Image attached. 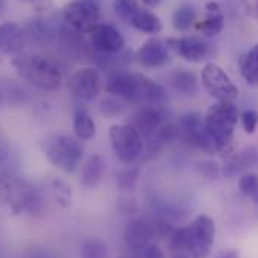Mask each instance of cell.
<instances>
[{
    "label": "cell",
    "instance_id": "9",
    "mask_svg": "<svg viewBox=\"0 0 258 258\" xmlns=\"http://www.w3.org/2000/svg\"><path fill=\"white\" fill-rule=\"evenodd\" d=\"M110 143L116 158L128 165L140 158L144 147L141 134L131 125H113L110 128Z\"/></svg>",
    "mask_w": 258,
    "mask_h": 258
},
{
    "label": "cell",
    "instance_id": "34",
    "mask_svg": "<svg viewBox=\"0 0 258 258\" xmlns=\"http://www.w3.org/2000/svg\"><path fill=\"white\" fill-rule=\"evenodd\" d=\"M242 117V126L246 134H254L258 126V111L257 110H246L243 111Z\"/></svg>",
    "mask_w": 258,
    "mask_h": 258
},
{
    "label": "cell",
    "instance_id": "10",
    "mask_svg": "<svg viewBox=\"0 0 258 258\" xmlns=\"http://www.w3.org/2000/svg\"><path fill=\"white\" fill-rule=\"evenodd\" d=\"M104 89L101 74L95 68H81L75 71L68 80V90L80 101H95Z\"/></svg>",
    "mask_w": 258,
    "mask_h": 258
},
{
    "label": "cell",
    "instance_id": "1",
    "mask_svg": "<svg viewBox=\"0 0 258 258\" xmlns=\"http://www.w3.org/2000/svg\"><path fill=\"white\" fill-rule=\"evenodd\" d=\"M105 92L132 105H162L168 99L167 90L159 83L141 74H114L108 78Z\"/></svg>",
    "mask_w": 258,
    "mask_h": 258
},
{
    "label": "cell",
    "instance_id": "3",
    "mask_svg": "<svg viewBox=\"0 0 258 258\" xmlns=\"http://www.w3.org/2000/svg\"><path fill=\"white\" fill-rule=\"evenodd\" d=\"M237 119L239 111L234 102H216L207 110L203 122L215 150L227 152L230 149Z\"/></svg>",
    "mask_w": 258,
    "mask_h": 258
},
{
    "label": "cell",
    "instance_id": "13",
    "mask_svg": "<svg viewBox=\"0 0 258 258\" xmlns=\"http://www.w3.org/2000/svg\"><path fill=\"white\" fill-rule=\"evenodd\" d=\"M90 45L102 54H117L125 47V38L111 24L99 23L90 33Z\"/></svg>",
    "mask_w": 258,
    "mask_h": 258
},
{
    "label": "cell",
    "instance_id": "38",
    "mask_svg": "<svg viewBox=\"0 0 258 258\" xmlns=\"http://www.w3.org/2000/svg\"><path fill=\"white\" fill-rule=\"evenodd\" d=\"M6 9H8V3H6V0H0V17L6 12Z\"/></svg>",
    "mask_w": 258,
    "mask_h": 258
},
{
    "label": "cell",
    "instance_id": "18",
    "mask_svg": "<svg viewBox=\"0 0 258 258\" xmlns=\"http://www.w3.org/2000/svg\"><path fill=\"white\" fill-rule=\"evenodd\" d=\"M23 30L26 36V44L32 47H47L56 38L54 29L42 17H35L29 20L23 27Z\"/></svg>",
    "mask_w": 258,
    "mask_h": 258
},
{
    "label": "cell",
    "instance_id": "5",
    "mask_svg": "<svg viewBox=\"0 0 258 258\" xmlns=\"http://www.w3.org/2000/svg\"><path fill=\"white\" fill-rule=\"evenodd\" d=\"M42 152L47 159L64 173H74L83 158V146L78 138L69 135H51L44 140Z\"/></svg>",
    "mask_w": 258,
    "mask_h": 258
},
{
    "label": "cell",
    "instance_id": "36",
    "mask_svg": "<svg viewBox=\"0 0 258 258\" xmlns=\"http://www.w3.org/2000/svg\"><path fill=\"white\" fill-rule=\"evenodd\" d=\"M219 258H240V255H239V252L236 249H228V251L222 252Z\"/></svg>",
    "mask_w": 258,
    "mask_h": 258
},
{
    "label": "cell",
    "instance_id": "39",
    "mask_svg": "<svg viewBox=\"0 0 258 258\" xmlns=\"http://www.w3.org/2000/svg\"><path fill=\"white\" fill-rule=\"evenodd\" d=\"M20 2H27V3H35V5H39V3H42V2H45V0H20Z\"/></svg>",
    "mask_w": 258,
    "mask_h": 258
},
{
    "label": "cell",
    "instance_id": "2",
    "mask_svg": "<svg viewBox=\"0 0 258 258\" xmlns=\"http://www.w3.org/2000/svg\"><path fill=\"white\" fill-rule=\"evenodd\" d=\"M12 64L23 80L44 92H56L60 89L63 75L59 66L51 59L38 54H18L12 57Z\"/></svg>",
    "mask_w": 258,
    "mask_h": 258
},
{
    "label": "cell",
    "instance_id": "28",
    "mask_svg": "<svg viewBox=\"0 0 258 258\" xmlns=\"http://www.w3.org/2000/svg\"><path fill=\"white\" fill-rule=\"evenodd\" d=\"M239 189L243 195L251 198L258 204V174L255 173H245L239 179Z\"/></svg>",
    "mask_w": 258,
    "mask_h": 258
},
{
    "label": "cell",
    "instance_id": "26",
    "mask_svg": "<svg viewBox=\"0 0 258 258\" xmlns=\"http://www.w3.org/2000/svg\"><path fill=\"white\" fill-rule=\"evenodd\" d=\"M81 258H108V245L101 239H87L81 245Z\"/></svg>",
    "mask_w": 258,
    "mask_h": 258
},
{
    "label": "cell",
    "instance_id": "19",
    "mask_svg": "<svg viewBox=\"0 0 258 258\" xmlns=\"http://www.w3.org/2000/svg\"><path fill=\"white\" fill-rule=\"evenodd\" d=\"M225 17L222 8L218 2H207L206 3V15L201 23L197 24V30L201 32L206 38H213L224 30Z\"/></svg>",
    "mask_w": 258,
    "mask_h": 258
},
{
    "label": "cell",
    "instance_id": "4",
    "mask_svg": "<svg viewBox=\"0 0 258 258\" xmlns=\"http://www.w3.org/2000/svg\"><path fill=\"white\" fill-rule=\"evenodd\" d=\"M0 201L15 215L21 212L33 215L42 210V198L38 189L11 173L0 174Z\"/></svg>",
    "mask_w": 258,
    "mask_h": 258
},
{
    "label": "cell",
    "instance_id": "7",
    "mask_svg": "<svg viewBox=\"0 0 258 258\" xmlns=\"http://www.w3.org/2000/svg\"><path fill=\"white\" fill-rule=\"evenodd\" d=\"M63 21L81 35L92 33L99 24L101 9L98 0H74L62 9Z\"/></svg>",
    "mask_w": 258,
    "mask_h": 258
},
{
    "label": "cell",
    "instance_id": "12",
    "mask_svg": "<svg viewBox=\"0 0 258 258\" xmlns=\"http://www.w3.org/2000/svg\"><path fill=\"white\" fill-rule=\"evenodd\" d=\"M167 45L170 50L177 53L182 59L191 63H201L206 62L213 50L212 45L198 36H186V38H170L167 41Z\"/></svg>",
    "mask_w": 258,
    "mask_h": 258
},
{
    "label": "cell",
    "instance_id": "31",
    "mask_svg": "<svg viewBox=\"0 0 258 258\" xmlns=\"http://www.w3.org/2000/svg\"><path fill=\"white\" fill-rule=\"evenodd\" d=\"M51 189H53V194H54L57 203H59L62 207H68V206L71 204L72 191H71V186H68L63 180L54 179V180L51 182Z\"/></svg>",
    "mask_w": 258,
    "mask_h": 258
},
{
    "label": "cell",
    "instance_id": "17",
    "mask_svg": "<svg viewBox=\"0 0 258 258\" xmlns=\"http://www.w3.org/2000/svg\"><path fill=\"white\" fill-rule=\"evenodd\" d=\"M26 36L21 26L14 21H5L0 24V53L6 56H18L26 47Z\"/></svg>",
    "mask_w": 258,
    "mask_h": 258
},
{
    "label": "cell",
    "instance_id": "21",
    "mask_svg": "<svg viewBox=\"0 0 258 258\" xmlns=\"http://www.w3.org/2000/svg\"><path fill=\"white\" fill-rule=\"evenodd\" d=\"M129 24L135 30L141 32V33H147V35H158L164 27L161 18L155 12L144 9V8H140L135 12V15L131 18Z\"/></svg>",
    "mask_w": 258,
    "mask_h": 258
},
{
    "label": "cell",
    "instance_id": "15",
    "mask_svg": "<svg viewBox=\"0 0 258 258\" xmlns=\"http://www.w3.org/2000/svg\"><path fill=\"white\" fill-rule=\"evenodd\" d=\"M137 60L146 69L164 68L171 60L170 48L167 42L158 38H152L140 47V50L137 51Z\"/></svg>",
    "mask_w": 258,
    "mask_h": 258
},
{
    "label": "cell",
    "instance_id": "16",
    "mask_svg": "<svg viewBox=\"0 0 258 258\" xmlns=\"http://www.w3.org/2000/svg\"><path fill=\"white\" fill-rule=\"evenodd\" d=\"M165 123V111L161 105H143L132 114L131 126L137 129L141 135L150 137L161 125Z\"/></svg>",
    "mask_w": 258,
    "mask_h": 258
},
{
    "label": "cell",
    "instance_id": "30",
    "mask_svg": "<svg viewBox=\"0 0 258 258\" xmlns=\"http://www.w3.org/2000/svg\"><path fill=\"white\" fill-rule=\"evenodd\" d=\"M167 239H168V246L173 252H177V254L186 252V230H185V227L174 228Z\"/></svg>",
    "mask_w": 258,
    "mask_h": 258
},
{
    "label": "cell",
    "instance_id": "25",
    "mask_svg": "<svg viewBox=\"0 0 258 258\" xmlns=\"http://www.w3.org/2000/svg\"><path fill=\"white\" fill-rule=\"evenodd\" d=\"M171 21H173L174 30L180 32V33H186L192 29V26L197 21V11L192 5L182 3L180 6H177L174 9Z\"/></svg>",
    "mask_w": 258,
    "mask_h": 258
},
{
    "label": "cell",
    "instance_id": "45",
    "mask_svg": "<svg viewBox=\"0 0 258 258\" xmlns=\"http://www.w3.org/2000/svg\"><path fill=\"white\" fill-rule=\"evenodd\" d=\"M0 54H2V53H0Z\"/></svg>",
    "mask_w": 258,
    "mask_h": 258
},
{
    "label": "cell",
    "instance_id": "40",
    "mask_svg": "<svg viewBox=\"0 0 258 258\" xmlns=\"http://www.w3.org/2000/svg\"><path fill=\"white\" fill-rule=\"evenodd\" d=\"M173 258H191V257H186V255H182V254H177L176 257H173Z\"/></svg>",
    "mask_w": 258,
    "mask_h": 258
},
{
    "label": "cell",
    "instance_id": "23",
    "mask_svg": "<svg viewBox=\"0 0 258 258\" xmlns=\"http://www.w3.org/2000/svg\"><path fill=\"white\" fill-rule=\"evenodd\" d=\"M170 83L173 89L182 95H195L198 92V78L192 71L188 69H177L171 74Z\"/></svg>",
    "mask_w": 258,
    "mask_h": 258
},
{
    "label": "cell",
    "instance_id": "27",
    "mask_svg": "<svg viewBox=\"0 0 258 258\" xmlns=\"http://www.w3.org/2000/svg\"><path fill=\"white\" fill-rule=\"evenodd\" d=\"M140 0H114L113 2V11L117 15L119 20L128 23L135 15V12L140 9Z\"/></svg>",
    "mask_w": 258,
    "mask_h": 258
},
{
    "label": "cell",
    "instance_id": "14",
    "mask_svg": "<svg viewBox=\"0 0 258 258\" xmlns=\"http://www.w3.org/2000/svg\"><path fill=\"white\" fill-rule=\"evenodd\" d=\"M156 236L155 231V224L152 221L138 218L128 222L123 231V242L126 249H129L132 254L137 252L138 249L144 248L146 245L153 242V237Z\"/></svg>",
    "mask_w": 258,
    "mask_h": 258
},
{
    "label": "cell",
    "instance_id": "20",
    "mask_svg": "<svg viewBox=\"0 0 258 258\" xmlns=\"http://www.w3.org/2000/svg\"><path fill=\"white\" fill-rule=\"evenodd\" d=\"M105 173V162L102 156L99 155H92L83 165L81 168V185L87 189L96 188Z\"/></svg>",
    "mask_w": 258,
    "mask_h": 258
},
{
    "label": "cell",
    "instance_id": "44",
    "mask_svg": "<svg viewBox=\"0 0 258 258\" xmlns=\"http://www.w3.org/2000/svg\"><path fill=\"white\" fill-rule=\"evenodd\" d=\"M120 258H129V257H120ZM131 258H132V257H131Z\"/></svg>",
    "mask_w": 258,
    "mask_h": 258
},
{
    "label": "cell",
    "instance_id": "42",
    "mask_svg": "<svg viewBox=\"0 0 258 258\" xmlns=\"http://www.w3.org/2000/svg\"><path fill=\"white\" fill-rule=\"evenodd\" d=\"M254 5H255V8H257L258 11V0H254Z\"/></svg>",
    "mask_w": 258,
    "mask_h": 258
},
{
    "label": "cell",
    "instance_id": "11",
    "mask_svg": "<svg viewBox=\"0 0 258 258\" xmlns=\"http://www.w3.org/2000/svg\"><path fill=\"white\" fill-rule=\"evenodd\" d=\"M177 128L180 132V137L191 146L198 150L212 153L215 150L206 128H204V122L200 117V114L197 113H188L183 114L177 123Z\"/></svg>",
    "mask_w": 258,
    "mask_h": 258
},
{
    "label": "cell",
    "instance_id": "35",
    "mask_svg": "<svg viewBox=\"0 0 258 258\" xmlns=\"http://www.w3.org/2000/svg\"><path fill=\"white\" fill-rule=\"evenodd\" d=\"M8 158H9V147H8L6 143L0 141V164L5 162Z\"/></svg>",
    "mask_w": 258,
    "mask_h": 258
},
{
    "label": "cell",
    "instance_id": "6",
    "mask_svg": "<svg viewBox=\"0 0 258 258\" xmlns=\"http://www.w3.org/2000/svg\"><path fill=\"white\" fill-rule=\"evenodd\" d=\"M186 230V252L191 258H206L209 255L216 234L215 221L209 215H198Z\"/></svg>",
    "mask_w": 258,
    "mask_h": 258
},
{
    "label": "cell",
    "instance_id": "8",
    "mask_svg": "<svg viewBox=\"0 0 258 258\" xmlns=\"http://www.w3.org/2000/svg\"><path fill=\"white\" fill-rule=\"evenodd\" d=\"M201 84L218 102H234L239 96V89L230 75L213 62L204 64L201 71Z\"/></svg>",
    "mask_w": 258,
    "mask_h": 258
},
{
    "label": "cell",
    "instance_id": "37",
    "mask_svg": "<svg viewBox=\"0 0 258 258\" xmlns=\"http://www.w3.org/2000/svg\"><path fill=\"white\" fill-rule=\"evenodd\" d=\"M144 6H147V8H156V6H159L164 0H140Z\"/></svg>",
    "mask_w": 258,
    "mask_h": 258
},
{
    "label": "cell",
    "instance_id": "32",
    "mask_svg": "<svg viewBox=\"0 0 258 258\" xmlns=\"http://www.w3.org/2000/svg\"><path fill=\"white\" fill-rule=\"evenodd\" d=\"M117 182H119V186L125 191H132L138 182V170H125L119 174L117 177Z\"/></svg>",
    "mask_w": 258,
    "mask_h": 258
},
{
    "label": "cell",
    "instance_id": "43",
    "mask_svg": "<svg viewBox=\"0 0 258 258\" xmlns=\"http://www.w3.org/2000/svg\"><path fill=\"white\" fill-rule=\"evenodd\" d=\"M33 258H36V257H33ZM39 258H44V255H41V257H39Z\"/></svg>",
    "mask_w": 258,
    "mask_h": 258
},
{
    "label": "cell",
    "instance_id": "33",
    "mask_svg": "<svg viewBox=\"0 0 258 258\" xmlns=\"http://www.w3.org/2000/svg\"><path fill=\"white\" fill-rule=\"evenodd\" d=\"M132 258H165L164 251L156 245V243H149L144 248L138 249L137 252H134Z\"/></svg>",
    "mask_w": 258,
    "mask_h": 258
},
{
    "label": "cell",
    "instance_id": "41",
    "mask_svg": "<svg viewBox=\"0 0 258 258\" xmlns=\"http://www.w3.org/2000/svg\"><path fill=\"white\" fill-rule=\"evenodd\" d=\"M2 102H3V95H2V92H0V105H2Z\"/></svg>",
    "mask_w": 258,
    "mask_h": 258
},
{
    "label": "cell",
    "instance_id": "22",
    "mask_svg": "<svg viewBox=\"0 0 258 258\" xmlns=\"http://www.w3.org/2000/svg\"><path fill=\"white\" fill-rule=\"evenodd\" d=\"M239 68L243 80L249 86L258 87V44L240 56Z\"/></svg>",
    "mask_w": 258,
    "mask_h": 258
},
{
    "label": "cell",
    "instance_id": "24",
    "mask_svg": "<svg viewBox=\"0 0 258 258\" xmlns=\"http://www.w3.org/2000/svg\"><path fill=\"white\" fill-rule=\"evenodd\" d=\"M72 126H74L75 138H78L80 141H90L96 135V123L93 117L84 110L75 111Z\"/></svg>",
    "mask_w": 258,
    "mask_h": 258
},
{
    "label": "cell",
    "instance_id": "29",
    "mask_svg": "<svg viewBox=\"0 0 258 258\" xmlns=\"http://www.w3.org/2000/svg\"><path fill=\"white\" fill-rule=\"evenodd\" d=\"M126 110V105L122 99L116 98V96H108L105 99L101 101L99 104V111L107 116V117H116V116H120L123 114Z\"/></svg>",
    "mask_w": 258,
    "mask_h": 258
}]
</instances>
